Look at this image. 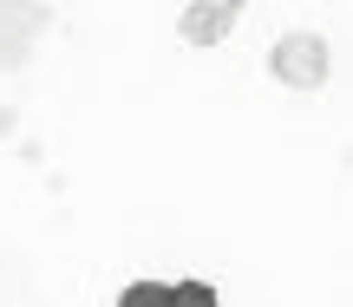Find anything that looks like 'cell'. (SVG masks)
<instances>
[{
  "label": "cell",
  "mask_w": 353,
  "mask_h": 307,
  "mask_svg": "<svg viewBox=\"0 0 353 307\" xmlns=\"http://www.w3.org/2000/svg\"><path fill=\"white\" fill-rule=\"evenodd\" d=\"M327 72H334V52H327V39L321 33H281L275 46H268V78H275L281 92H321L327 85Z\"/></svg>",
  "instance_id": "1"
},
{
  "label": "cell",
  "mask_w": 353,
  "mask_h": 307,
  "mask_svg": "<svg viewBox=\"0 0 353 307\" xmlns=\"http://www.w3.org/2000/svg\"><path fill=\"white\" fill-rule=\"evenodd\" d=\"M242 13H249V0H190L183 20H176V39L183 46H223Z\"/></svg>",
  "instance_id": "2"
},
{
  "label": "cell",
  "mask_w": 353,
  "mask_h": 307,
  "mask_svg": "<svg viewBox=\"0 0 353 307\" xmlns=\"http://www.w3.org/2000/svg\"><path fill=\"white\" fill-rule=\"evenodd\" d=\"M118 307H170V282H131Z\"/></svg>",
  "instance_id": "3"
},
{
  "label": "cell",
  "mask_w": 353,
  "mask_h": 307,
  "mask_svg": "<svg viewBox=\"0 0 353 307\" xmlns=\"http://www.w3.org/2000/svg\"><path fill=\"white\" fill-rule=\"evenodd\" d=\"M170 307H223L210 282H170Z\"/></svg>",
  "instance_id": "4"
}]
</instances>
